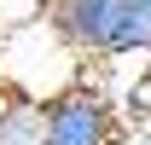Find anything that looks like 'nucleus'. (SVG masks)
<instances>
[{"mask_svg": "<svg viewBox=\"0 0 151 145\" xmlns=\"http://www.w3.org/2000/svg\"><path fill=\"white\" fill-rule=\"evenodd\" d=\"M122 12H128V0H47V6H41V18L52 23L81 58H93V64L111 58L116 29H122Z\"/></svg>", "mask_w": 151, "mask_h": 145, "instance_id": "2", "label": "nucleus"}, {"mask_svg": "<svg viewBox=\"0 0 151 145\" xmlns=\"http://www.w3.org/2000/svg\"><path fill=\"white\" fill-rule=\"evenodd\" d=\"M122 134L128 116L99 81H81L47 105V145H122Z\"/></svg>", "mask_w": 151, "mask_h": 145, "instance_id": "1", "label": "nucleus"}, {"mask_svg": "<svg viewBox=\"0 0 151 145\" xmlns=\"http://www.w3.org/2000/svg\"><path fill=\"white\" fill-rule=\"evenodd\" d=\"M41 6H47V0H0V12H6L0 23H12V18H35Z\"/></svg>", "mask_w": 151, "mask_h": 145, "instance_id": "4", "label": "nucleus"}, {"mask_svg": "<svg viewBox=\"0 0 151 145\" xmlns=\"http://www.w3.org/2000/svg\"><path fill=\"white\" fill-rule=\"evenodd\" d=\"M134 6H139V12H145V18H151V0H134Z\"/></svg>", "mask_w": 151, "mask_h": 145, "instance_id": "5", "label": "nucleus"}, {"mask_svg": "<svg viewBox=\"0 0 151 145\" xmlns=\"http://www.w3.org/2000/svg\"><path fill=\"white\" fill-rule=\"evenodd\" d=\"M0 145H47V105L0 87Z\"/></svg>", "mask_w": 151, "mask_h": 145, "instance_id": "3", "label": "nucleus"}]
</instances>
